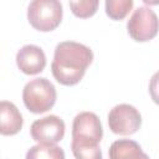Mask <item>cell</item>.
I'll list each match as a JSON object with an SVG mask.
<instances>
[{"instance_id": "obj_1", "label": "cell", "mask_w": 159, "mask_h": 159, "mask_svg": "<svg viewBox=\"0 0 159 159\" xmlns=\"http://www.w3.org/2000/svg\"><path fill=\"white\" fill-rule=\"evenodd\" d=\"M92 60L93 52L86 45L75 41H63L55 48L51 71L58 83L75 86L83 78Z\"/></svg>"}, {"instance_id": "obj_2", "label": "cell", "mask_w": 159, "mask_h": 159, "mask_svg": "<svg viewBox=\"0 0 159 159\" xmlns=\"http://www.w3.org/2000/svg\"><path fill=\"white\" fill-rule=\"evenodd\" d=\"M57 93L55 86L45 77L34 78L27 82L22 91V101L25 107L36 114L45 113L51 109L56 102Z\"/></svg>"}, {"instance_id": "obj_3", "label": "cell", "mask_w": 159, "mask_h": 159, "mask_svg": "<svg viewBox=\"0 0 159 159\" xmlns=\"http://www.w3.org/2000/svg\"><path fill=\"white\" fill-rule=\"evenodd\" d=\"M30 25L41 32L53 31L62 20V5L56 0H35L27 7Z\"/></svg>"}, {"instance_id": "obj_4", "label": "cell", "mask_w": 159, "mask_h": 159, "mask_svg": "<svg viewBox=\"0 0 159 159\" xmlns=\"http://www.w3.org/2000/svg\"><path fill=\"white\" fill-rule=\"evenodd\" d=\"M127 29L134 41L145 42L157 36L159 31V19L150 7L139 6L129 17Z\"/></svg>"}, {"instance_id": "obj_5", "label": "cell", "mask_w": 159, "mask_h": 159, "mask_svg": "<svg viewBox=\"0 0 159 159\" xmlns=\"http://www.w3.org/2000/svg\"><path fill=\"white\" fill-rule=\"evenodd\" d=\"M142 124L139 111L127 103L114 106L108 113V125L114 134L130 135L134 134Z\"/></svg>"}, {"instance_id": "obj_6", "label": "cell", "mask_w": 159, "mask_h": 159, "mask_svg": "<svg viewBox=\"0 0 159 159\" xmlns=\"http://www.w3.org/2000/svg\"><path fill=\"white\" fill-rule=\"evenodd\" d=\"M65 129V122L52 114L36 119L30 127V134L37 143L56 144L63 138Z\"/></svg>"}, {"instance_id": "obj_7", "label": "cell", "mask_w": 159, "mask_h": 159, "mask_svg": "<svg viewBox=\"0 0 159 159\" xmlns=\"http://www.w3.org/2000/svg\"><path fill=\"white\" fill-rule=\"evenodd\" d=\"M16 65L25 75H37L46 66V56L36 45H25L16 53Z\"/></svg>"}, {"instance_id": "obj_8", "label": "cell", "mask_w": 159, "mask_h": 159, "mask_svg": "<svg viewBox=\"0 0 159 159\" xmlns=\"http://www.w3.org/2000/svg\"><path fill=\"white\" fill-rule=\"evenodd\" d=\"M103 129L99 118L92 112L78 113L72 123V137H84L101 142Z\"/></svg>"}, {"instance_id": "obj_9", "label": "cell", "mask_w": 159, "mask_h": 159, "mask_svg": "<svg viewBox=\"0 0 159 159\" xmlns=\"http://www.w3.org/2000/svg\"><path fill=\"white\" fill-rule=\"evenodd\" d=\"M22 116L17 107L7 101L0 103V133L2 135H14L22 128Z\"/></svg>"}, {"instance_id": "obj_10", "label": "cell", "mask_w": 159, "mask_h": 159, "mask_svg": "<svg viewBox=\"0 0 159 159\" xmlns=\"http://www.w3.org/2000/svg\"><path fill=\"white\" fill-rule=\"evenodd\" d=\"M109 159H149L140 145L132 139H118L108 150Z\"/></svg>"}, {"instance_id": "obj_11", "label": "cell", "mask_w": 159, "mask_h": 159, "mask_svg": "<svg viewBox=\"0 0 159 159\" xmlns=\"http://www.w3.org/2000/svg\"><path fill=\"white\" fill-rule=\"evenodd\" d=\"M98 144L99 142L91 138L72 137L71 150L76 159H103Z\"/></svg>"}, {"instance_id": "obj_12", "label": "cell", "mask_w": 159, "mask_h": 159, "mask_svg": "<svg viewBox=\"0 0 159 159\" xmlns=\"http://www.w3.org/2000/svg\"><path fill=\"white\" fill-rule=\"evenodd\" d=\"M26 159H65V152L56 144L39 143L27 150Z\"/></svg>"}, {"instance_id": "obj_13", "label": "cell", "mask_w": 159, "mask_h": 159, "mask_svg": "<svg viewBox=\"0 0 159 159\" xmlns=\"http://www.w3.org/2000/svg\"><path fill=\"white\" fill-rule=\"evenodd\" d=\"M133 7L132 0H107L106 1V14L112 20L124 19Z\"/></svg>"}, {"instance_id": "obj_14", "label": "cell", "mask_w": 159, "mask_h": 159, "mask_svg": "<svg viewBox=\"0 0 159 159\" xmlns=\"http://www.w3.org/2000/svg\"><path fill=\"white\" fill-rule=\"evenodd\" d=\"M98 1L97 0H86V1H71L70 7L71 11L75 16L81 17V19H87L91 17L96 14L97 7H98Z\"/></svg>"}, {"instance_id": "obj_15", "label": "cell", "mask_w": 159, "mask_h": 159, "mask_svg": "<svg viewBox=\"0 0 159 159\" xmlns=\"http://www.w3.org/2000/svg\"><path fill=\"white\" fill-rule=\"evenodd\" d=\"M149 93L155 104L159 106V71L155 72L149 82Z\"/></svg>"}]
</instances>
